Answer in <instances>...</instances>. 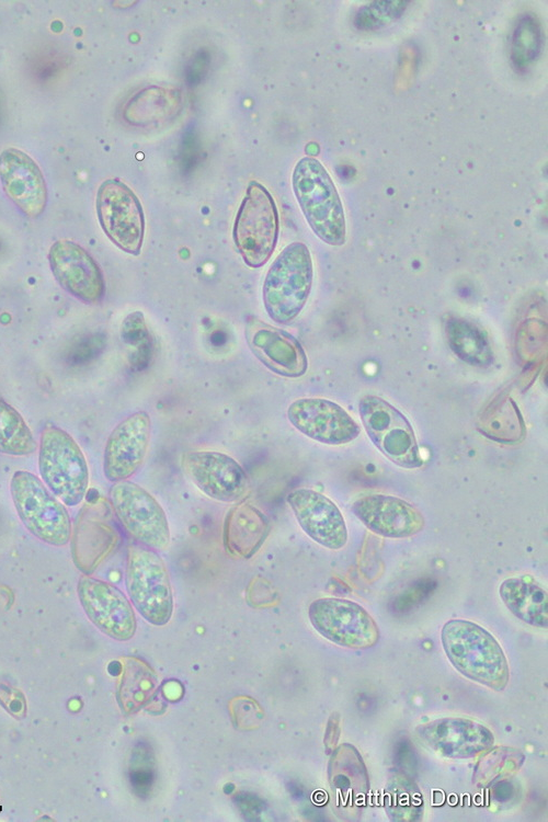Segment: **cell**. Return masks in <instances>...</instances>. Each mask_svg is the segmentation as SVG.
Here are the masks:
<instances>
[{"instance_id": "obj_14", "label": "cell", "mask_w": 548, "mask_h": 822, "mask_svg": "<svg viewBox=\"0 0 548 822\" xmlns=\"http://www.w3.org/2000/svg\"><path fill=\"white\" fill-rule=\"evenodd\" d=\"M289 423L305 436L327 445H343L361 433L357 422L336 402L308 397L287 408Z\"/></svg>"}, {"instance_id": "obj_25", "label": "cell", "mask_w": 548, "mask_h": 822, "mask_svg": "<svg viewBox=\"0 0 548 822\" xmlns=\"http://www.w3.org/2000/svg\"><path fill=\"white\" fill-rule=\"evenodd\" d=\"M181 106V96L175 90L149 87L135 94L124 109L128 123L145 125L173 116Z\"/></svg>"}, {"instance_id": "obj_28", "label": "cell", "mask_w": 548, "mask_h": 822, "mask_svg": "<svg viewBox=\"0 0 548 822\" xmlns=\"http://www.w3.org/2000/svg\"><path fill=\"white\" fill-rule=\"evenodd\" d=\"M543 47V31L533 14L522 15L512 34L511 59L517 70H526L539 56Z\"/></svg>"}, {"instance_id": "obj_17", "label": "cell", "mask_w": 548, "mask_h": 822, "mask_svg": "<svg viewBox=\"0 0 548 822\" xmlns=\"http://www.w3.org/2000/svg\"><path fill=\"white\" fill-rule=\"evenodd\" d=\"M286 501L304 533L320 546L342 549L347 541L344 517L327 495L308 488L290 491Z\"/></svg>"}, {"instance_id": "obj_15", "label": "cell", "mask_w": 548, "mask_h": 822, "mask_svg": "<svg viewBox=\"0 0 548 822\" xmlns=\"http://www.w3.org/2000/svg\"><path fill=\"white\" fill-rule=\"evenodd\" d=\"M151 437V419L136 411L122 420L110 433L103 454V473L111 482L132 478L142 466Z\"/></svg>"}, {"instance_id": "obj_4", "label": "cell", "mask_w": 548, "mask_h": 822, "mask_svg": "<svg viewBox=\"0 0 548 822\" xmlns=\"http://www.w3.org/2000/svg\"><path fill=\"white\" fill-rule=\"evenodd\" d=\"M37 447L42 481L66 506L79 505L90 480L89 466L79 444L65 430L47 424L41 432Z\"/></svg>"}, {"instance_id": "obj_7", "label": "cell", "mask_w": 548, "mask_h": 822, "mask_svg": "<svg viewBox=\"0 0 548 822\" xmlns=\"http://www.w3.org/2000/svg\"><path fill=\"white\" fill-rule=\"evenodd\" d=\"M279 232V218L271 193L251 181L236 215L232 238L243 262L252 269L264 265L273 254Z\"/></svg>"}, {"instance_id": "obj_27", "label": "cell", "mask_w": 548, "mask_h": 822, "mask_svg": "<svg viewBox=\"0 0 548 822\" xmlns=\"http://www.w3.org/2000/svg\"><path fill=\"white\" fill-rule=\"evenodd\" d=\"M37 443L27 423L12 406L0 399V454L28 456Z\"/></svg>"}, {"instance_id": "obj_26", "label": "cell", "mask_w": 548, "mask_h": 822, "mask_svg": "<svg viewBox=\"0 0 548 822\" xmlns=\"http://www.w3.org/2000/svg\"><path fill=\"white\" fill-rule=\"evenodd\" d=\"M123 667L118 703L126 712L140 709L150 700L158 685V677L151 667L136 658H128Z\"/></svg>"}, {"instance_id": "obj_18", "label": "cell", "mask_w": 548, "mask_h": 822, "mask_svg": "<svg viewBox=\"0 0 548 822\" xmlns=\"http://www.w3.org/2000/svg\"><path fill=\"white\" fill-rule=\"evenodd\" d=\"M244 334L252 353L276 375L297 378L307 372L305 350L287 331L250 317L246 322Z\"/></svg>"}, {"instance_id": "obj_23", "label": "cell", "mask_w": 548, "mask_h": 822, "mask_svg": "<svg viewBox=\"0 0 548 822\" xmlns=\"http://www.w3.org/2000/svg\"><path fill=\"white\" fill-rule=\"evenodd\" d=\"M227 521L226 543L243 558H249L264 541L269 524L265 516L251 505L230 512Z\"/></svg>"}, {"instance_id": "obj_10", "label": "cell", "mask_w": 548, "mask_h": 822, "mask_svg": "<svg viewBox=\"0 0 548 822\" xmlns=\"http://www.w3.org/2000/svg\"><path fill=\"white\" fill-rule=\"evenodd\" d=\"M95 208L107 238L122 251L139 255L145 236V215L134 191L117 179L101 183Z\"/></svg>"}, {"instance_id": "obj_22", "label": "cell", "mask_w": 548, "mask_h": 822, "mask_svg": "<svg viewBox=\"0 0 548 822\" xmlns=\"http://www.w3.org/2000/svg\"><path fill=\"white\" fill-rule=\"evenodd\" d=\"M499 594L518 619L534 627H547L548 597L543 587L523 578H509L501 583Z\"/></svg>"}, {"instance_id": "obj_20", "label": "cell", "mask_w": 548, "mask_h": 822, "mask_svg": "<svg viewBox=\"0 0 548 822\" xmlns=\"http://www.w3.org/2000/svg\"><path fill=\"white\" fill-rule=\"evenodd\" d=\"M351 510L369 530L388 538L411 537L425 523L411 503L389 494L364 495L353 502Z\"/></svg>"}, {"instance_id": "obj_24", "label": "cell", "mask_w": 548, "mask_h": 822, "mask_svg": "<svg viewBox=\"0 0 548 822\" xmlns=\"http://www.w3.org/2000/svg\"><path fill=\"white\" fill-rule=\"evenodd\" d=\"M331 760V785L339 791L343 804L353 806L364 798L368 777L361 756L353 746L344 744Z\"/></svg>"}, {"instance_id": "obj_2", "label": "cell", "mask_w": 548, "mask_h": 822, "mask_svg": "<svg viewBox=\"0 0 548 822\" xmlns=\"http://www.w3.org/2000/svg\"><path fill=\"white\" fill-rule=\"evenodd\" d=\"M292 184L295 197L313 233L330 246L344 244V208L336 187L321 162L311 157L300 159L294 168Z\"/></svg>"}, {"instance_id": "obj_13", "label": "cell", "mask_w": 548, "mask_h": 822, "mask_svg": "<svg viewBox=\"0 0 548 822\" xmlns=\"http://www.w3.org/2000/svg\"><path fill=\"white\" fill-rule=\"evenodd\" d=\"M187 478L208 498L235 502L248 488V476L231 456L215 450H191L182 455Z\"/></svg>"}, {"instance_id": "obj_9", "label": "cell", "mask_w": 548, "mask_h": 822, "mask_svg": "<svg viewBox=\"0 0 548 822\" xmlns=\"http://www.w3.org/2000/svg\"><path fill=\"white\" fill-rule=\"evenodd\" d=\"M109 494L117 520L137 544L156 551L168 549L171 540L168 517L150 492L124 480L114 482Z\"/></svg>"}, {"instance_id": "obj_11", "label": "cell", "mask_w": 548, "mask_h": 822, "mask_svg": "<svg viewBox=\"0 0 548 822\" xmlns=\"http://www.w3.org/2000/svg\"><path fill=\"white\" fill-rule=\"evenodd\" d=\"M308 617L321 636L342 647L366 649L379 638L374 618L359 604L349 600L318 598L309 605Z\"/></svg>"}, {"instance_id": "obj_6", "label": "cell", "mask_w": 548, "mask_h": 822, "mask_svg": "<svg viewBox=\"0 0 548 822\" xmlns=\"http://www.w3.org/2000/svg\"><path fill=\"white\" fill-rule=\"evenodd\" d=\"M125 585L132 604L148 623L163 626L173 613L169 572L160 555L139 544L127 548Z\"/></svg>"}, {"instance_id": "obj_21", "label": "cell", "mask_w": 548, "mask_h": 822, "mask_svg": "<svg viewBox=\"0 0 548 822\" xmlns=\"http://www.w3.org/2000/svg\"><path fill=\"white\" fill-rule=\"evenodd\" d=\"M420 740L436 753L450 758H470L494 742L483 724L466 718H442L418 728Z\"/></svg>"}, {"instance_id": "obj_3", "label": "cell", "mask_w": 548, "mask_h": 822, "mask_svg": "<svg viewBox=\"0 0 548 822\" xmlns=\"http://www.w3.org/2000/svg\"><path fill=\"white\" fill-rule=\"evenodd\" d=\"M313 282V264L302 242H292L274 259L262 286L266 313L278 324L293 321L304 309Z\"/></svg>"}, {"instance_id": "obj_1", "label": "cell", "mask_w": 548, "mask_h": 822, "mask_svg": "<svg viewBox=\"0 0 548 822\" xmlns=\"http://www.w3.org/2000/svg\"><path fill=\"white\" fill-rule=\"evenodd\" d=\"M442 643L453 665L466 677L494 690H503L510 670L496 639L481 626L452 619L442 629Z\"/></svg>"}, {"instance_id": "obj_29", "label": "cell", "mask_w": 548, "mask_h": 822, "mask_svg": "<svg viewBox=\"0 0 548 822\" xmlns=\"http://www.w3.org/2000/svg\"><path fill=\"white\" fill-rule=\"evenodd\" d=\"M385 797L387 812L395 821H413L422 814V796L412 783L403 778L389 783Z\"/></svg>"}, {"instance_id": "obj_8", "label": "cell", "mask_w": 548, "mask_h": 822, "mask_svg": "<svg viewBox=\"0 0 548 822\" xmlns=\"http://www.w3.org/2000/svg\"><path fill=\"white\" fill-rule=\"evenodd\" d=\"M358 412L368 437L384 456L406 469L422 466L414 431L401 411L380 397L367 395L361 398Z\"/></svg>"}, {"instance_id": "obj_16", "label": "cell", "mask_w": 548, "mask_h": 822, "mask_svg": "<svg viewBox=\"0 0 548 822\" xmlns=\"http://www.w3.org/2000/svg\"><path fill=\"white\" fill-rule=\"evenodd\" d=\"M48 261L57 282L76 298L90 304L103 298L102 271L81 246L67 239L57 240L49 249Z\"/></svg>"}, {"instance_id": "obj_12", "label": "cell", "mask_w": 548, "mask_h": 822, "mask_svg": "<svg viewBox=\"0 0 548 822\" xmlns=\"http://www.w3.org/2000/svg\"><path fill=\"white\" fill-rule=\"evenodd\" d=\"M77 592L87 617L99 630L119 641L133 638L136 616L121 590L109 582L83 575L78 581Z\"/></svg>"}, {"instance_id": "obj_19", "label": "cell", "mask_w": 548, "mask_h": 822, "mask_svg": "<svg viewBox=\"0 0 548 822\" xmlns=\"http://www.w3.org/2000/svg\"><path fill=\"white\" fill-rule=\"evenodd\" d=\"M0 181L8 198L27 217L41 216L47 204V186L38 164L27 153L7 148L0 153Z\"/></svg>"}, {"instance_id": "obj_5", "label": "cell", "mask_w": 548, "mask_h": 822, "mask_svg": "<svg viewBox=\"0 0 548 822\" xmlns=\"http://www.w3.org/2000/svg\"><path fill=\"white\" fill-rule=\"evenodd\" d=\"M10 494L16 514L30 534L54 547L69 543V512L39 477L26 470H16L10 480Z\"/></svg>"}, {"instance_id": "obj_30", "label": "cell", "mask_w": 548, "mask_h": 822, "mask_svg": "<svg viewBox=\"0 0 548 822\" xmlns=\"http://www.w3.org/2000/svg\"><path fill=\"white\" fill-rule=\"evenodd\" d=\"M409 1H372L357 11L355 25L359 30L372 31L384 27L404 12Z\"/></svg>"}]
</instances>
